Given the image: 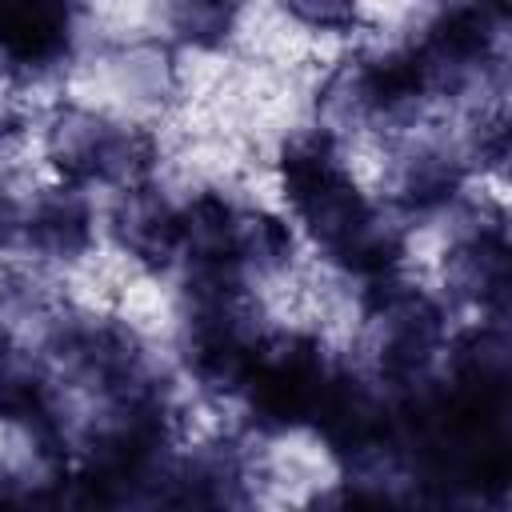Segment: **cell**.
Segmentation results:
<instances>
[{
    "instance_id": "6da1fadb",
    "label": "cell",
    "mask_w": 512,
    "mask_h": 512,
    "mask_svg": "<svg viewBox=\"0 0 512 512\" xmlns=\"http://www.w3.org/2000/svg\"><path fill=\"white\" fill-rule=\"evenodd\" d=\"M284 188L300 220L340 264L356 272H384L400 256V232L368 208L324 136L284 148Z\"/></svg>"
},
{
    "instance_id": "7a4b0ae2",
    "label": "cell",
    "mask_w": 512,
    "mask_h": 512,
    "mask_svg": "<svg viewBox=\"0 0 512 512\" xmlns=\"http://www.w3.org/2000/svg\"><path fill=\"white\" fill-rule=\"evenodd\" d=\"M328 368L324 356L312 340L304 336H276L268 344H256L248 376H244V392L252 400V412L260 416V424L272 428H292L316 416L320 396L328 388Z\"/></svg>"
},
{
    "instance_id": "3957f363",
    "label": "cell",
    "mask_w": 512,
    "mask_h": 512,
    "mask_svg": "<svg viewBox=\"0 0 512 512\" xmlns=\"http://www.w3.org/2000/svg\"><path fill=\"white\" fill-rule=\"evenodd\" d=\"M52 164L68 180H116L136 184L152 164V144L92 112H60L48 132Z\"/></svg>"
},
{
    "instance_id": "277c9868",
    "label": "cell",
    "mask_w": 512,
    "mask_h": 512,
    "mask_svg": "<svg viewBox=\"0 0 512 512\" xmlns=\"http://www.w3.org/2000/svg\"><path fill=\"white\" fill-rule=\"evenodd\" d=\"M504 20H508V4H504V0H468V4L448 8V12L428 28L424 44L412 48L416 60H420V68H424L428 92H432V88H452V84H460V76H464L468 68H476V64L492 52V44H496Z\"/></svg>"
},
{
    "instance_id": "5b68a950",
    "label": "cell",
    "mask_w": 512,
    "mask_h": 512,
    "mask_svg": "<svg viewBox=\"0 0 512 512\" xmlns=\"http://www.w3.org/2000/svg\"><path fill=\"white\" fill-rule=\"evenodd\" d=\"M112 232L132 256L156 268H164L176 256V248H184V216L160 192L140 184H128L124 196L116 200Z\"/></svg>"
},
{
    "instance_id": "8992f818",
    "label": "cell",
    "mask_w": 512,
    "mask_h": 512,
    "mask_svg": "<svg viewBox=\"0 0 512 512\" xmlns=\"http://www.w3.org/2000/svg\"><path fill=\"white\" fill-rule=\"evenodd\" d=\"M72 0H0V52L16 64H48L68 48Z\"/></svg>"
},
{
    "instance_id": "52a82bcc",
    "label": "cell",
    "mask_w": 512,
    "mask_h": 512,
    "mask_svg": "<svg viewBox=\"0 0 512 512\" xmlns=\"http://www.w3.org/2000/svg\"><path fill=\"white\" fill-rule=\"evenodd\" d=\"M448 276L468 300H480L488 308H504V296H508V248H504V240L500 236H476V240L460 244L448 260Z\"/></svg>"
},
{
    "instance_id": "ba28073f",
    "label": "cell",
    "mask_w": 512,
    "mask_h": 512,
    "mask_svg": "<svg viewBox=\"0 0 512 512\" xmlns=\"http://www.w3.org/2000/svg\"><path fill=\"white\" fill-rule=\"evenodd\" d=\"M32 244H40L52 256H76L88 244V208L76 192H56L40 200V208L28 220Z\"/></svg>"
},
{
    "instance_id": "9c48e42d",
    "label": "cell",
    "mask_w": 512,
    "mask_h": 512,
    "mask_svg": "<svg viewBox=\"0 0 512 512\" xmlns=\"http://www.w3.org/2000/svg\"><path fill=\"white\" fill-rule=\"evenodd\" d=\"M168 20L180 40L196 48H216L236 20V0H172Z\"/></svg>"
},
{
    "instance_id": "30bf717a",
    "label": "cell",
    "mask_w": 512,
    "mask_h": 512,
    "mask_svg": "<svg viewBox=\"0 0 512 512\" xmlns=\"http://www.w3.org/2000/svg\"><path fill=\"white\" fill-rule=\"evenodd\" d=\"M292 252V236L276 216L264 212H236V256L240 264L272 268Z\"/></svg>"
},
{
    "instance_id": "8fae6325",
    "label": "cell",
    "mask_w": 512,
    "mask_h": 512,
    "mask_svg": "<svg viewBox=\"0 0 512 512\" xmlns=\"http://www.w3.org/2000/svg\"><path fill=\"white\" fill-rule=\"evenodd\" d=\"M456 180H460V172L444 156H428V160H416V168L404 184V196H408V204H436V200L452 196Z\"/></svg>"
},
{
    "instance_id": "7c38bea8",
    "label": "cell",
    "mask_w": 512,
    "mask_h": 512,
    "mask_svg": "<svg viewBox=\"0 0 512 512\" xmlns=\"http://www.w3.org/2000/svg\"><path fill=\"white\" fill-rule=\"evenodd\" d=\"M284 4H288V12L296 20H304L312 28L340 32V28H348L356 20V0H284Z\"/></svg>"
},
{
    "instance_id": "4fadbf2b",
    "label": "cell",
    "mask_w": 512,
    "mask_h": 512,
    "mask_svg": "<svg viewBox=\"0 0 512 512\" xmlns=\"http://www.w3.org/2000/svg\"><path fill=\"white\" fill-rule=\"evenodd\" d=\"M16 228H20V212L8 196H0V244H8L16 236Z\"/></svg>"
}]
</instances>
